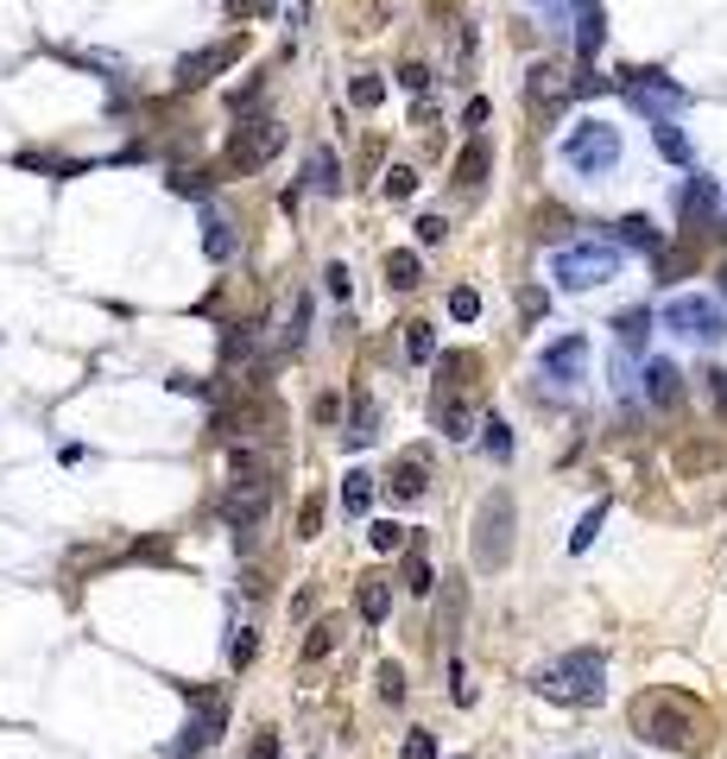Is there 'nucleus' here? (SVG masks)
I'll list each match as a JSON object with an SVG mask.
<instances>
[{"label": "nucleus", "mask_w": 727, "mask_h": 759, "mask_svg": "<svg viewBox=\"0 0 727 759\" xmlns=\"http://www.w3.org/2000/svg\"><path fill=\"white\" fill-rule=\"evenodd\" d=\"M202 248H209V260H234V228H228L222 216H209V222H202Z\"/></svg>", "instance_id": "28"}, {"label": "nucleus", "mask_w": 727, "mask_h": 759, "mask_svg": "<svg viewBox=\"0 0 727 759\" xmlns=\"http://www.w3.org/2000/svg\"><path fill=\"white\" fill-rule=\"evenodd\" d=\"M658 317H664V329H678L683 342H703V349H715V342L727 336V310L715 298H696V292L671 298Z\"/></svg>", "instance_id": "6"}, {"label": "nucleus", "mask_w": 727, "mask_h": 759, "mask_svg": "<svg viewBox=\"0 0 727 759\" xmlns=\"http://www.w3.org/2000/svg\"><path fill=\"white\" fill-rule=\"evenodd\" d=\"M531 690L538 696H551V703H602L607 690V658L595 652V646H582V652H563L557 664H544L538 678H531Z\"/></svg>", "instance_id": "2"}, {"label": "nucleus", "mask_w": 727, "mask_h": 759, "mask_svg": "<svg viewBox=\"0 0 727 759\" xmlns=\"http://www.w3.org/2000/svg\"><path fill=\"white\" fill-rule=\"evenodd\" d=\"M405 588H411V595H425V588H430V563L418 551L405 557Z\"/></svg>", "instance_id": "40"}, {"label": "nucleus", "mask_w": 727, "mask_h": 759, "mask_svg": "<svg viewBox=\"0 0 727 759\" xmlns=\"http://www.w3.org/2000/svg\"><path fill=\"white\" fill-rule=\"evenodd\" d=\"M722 292H727V266H722Z\"/></svg>", "instance_id": "50"}, {"label": "nucleus", "mask_w": 727, "mask_h": 759, "mask_svg": "<svg viewBox=\"0 0 727 759\" xmlns=\"http://www.w3.org/2000/svg\"><path fill=\"white\" fill-rule=\"evenodd\" d=\"M399 82L411 89V96H418V89H430V70H425V64H405V70H399Z\"/></svg>", "instance_id": "45"}, {"label": "nucleus", "mask_w": 727, "mask_h": 759, "mask_svg": "<svg viewBox=\"0 0 727 759\" xmlns=\"http://www.w3.org/2000/svg\"><path fill=\"white\" fill-rule=\"evenodd\" d=\"M278 146H285V121H278V114H253V121L234 127L228 165H234V172H260V165H273Z\"/></svg>", "instance_id": "7"}, {"label": "nucleus", "mask_w": 727, "mask_h": 759, "mask_svg": "<svg viewBox=\"0 0 727 759\" xmlns=\"http://www.w3.org/2000/svg\"><path fill=\"white\" fill-rule=\"evenodd\" d=\"M620 228V241H627V248H646L658 260V253H664V234H658L652 222H646V216H627V222H614Z\"/></svg>", "instance_id": "24"}, {"label": "nucleus", "mask_w": 727, "mask_h": 759, "mask_svg": "<svg viewBox=\"0 0 727 759\" xmlns=\"http://www.w3.org/2000/svg\"><path fill=\"white\" fill-rule=\"evenodd\" d=\"M234 57H241V38H216V45H202V51H190V57H184V64H177V89H202V82H216V76L228 70V64H234Z\"/></svg>", "instance_id": "10"}, {"label": "nucleus", "mask_w": 727, "mask_h": 759, "mask_svg": "<svg viewBox=\"0 0 727 759\" xmlns=\"http://www.w3.org/2000/svg\"><path fill=\"white\" fill-rule=\"evenodd\" d=\"M708 209H715V184H708V177H690V184H683V222H703Z\"/></svg>", "instance_id": "26"}, {"label": "nucleus", "mask_w": 727, "mask_h": 759, "mask_svg": "<svg viewBox=\"0 0 727 759\" xmlns=\"http://www.w3.org/2000/svg\"><path fill=\"white\" fill-rule=\"evenodd\" d=\"M323 285H329V298H342V304H349V292H354V278H349V266H342V260L323 273Z\"/></svg>", "instance_id": "41"}, {"label": "nucleus", "mask_w": 727, "mask_h": 759, "mask_svg": "<svg viewBox=\"0 0 727 759\" xmlns=\"http://www.w3.org/2000/svg\"><path fill=\"white\" fill-rule=\"evenodd\" d=\"M563 165H576L582 177H607L620 165V127L607 121H582L563 133Z\"/></svg>", "instance_id": "4"}, {"label": "nucleus", "mask_w": 727, "mask_h": 759, "mask_svg": "<svg viewBox=\"0 0 727 759\" xmlns=\"http://www.w3.org/2000/svg\"><path fill=\"white\" fill-rule=\"evenodd\" d=\"M405 759H437V740H430L425 728H411L405 734Z\"/></svg>", "instance_id": "43"}, {"label": "nucleus", "mask_w": 727, "mask_h": 759, "mask_svg": "<svg viewBox=\"0 0 727 759\" xmlns=\"http://www.w3.org/2000/svg\"><path fill=\"white\" fill-rule=\"evenodd\" d=\"M607 38V20H602V0H576V51L582 64H595V51Z\"/></svg>", "instance_id": "14"}, {"label": "nucleus", "mask_w": 727, "mask_h": 759, "mask_svg": "<svg viewBox=\"0 0 727 759\" xmlns=\"http://www.w3.org/2000/svg\"><path fill=\"white\" fill-rule=\"evenodd\" d=\"M418 278H425V260L411 248L386 253V285H393V292H418Z\"/></svg>", "instance_id": "20"}, {"label": "nucleus", "mask_w": 727, "mask_h": 759, "mask_svg": "<svg viewBox=\"0 0 727 759\" xmlns=\"http://www.w3.org/2000/svg\"><path fill=\"white\" fill-rule=\"evenodd\" d=\"M487 165H494V146H487V140H469V146H462V158H455V184H462V190H481Z\"/></svg>", "instance_id": "17"}, {"label": "nucleus", "mask_w": 727, "mask_h": 759, "mask_svg": "<svg viewBox=\"0 0 727 759\" xmlns=\"http://www.w3.org/2000/svg\"><path fill=\"white\" fill-rule=\"evenodd\" d=\"M374 683H379V696H386V703H405V671H399V664H379Z\"/></svg>", "instance_id": "38"}, {"label": "nucleus", "mask_w": 727, "mask_h": 759, "mask_svg": "<svg viewBox=\"0 0 727 759\" xmlns=\"http://www.w3.org/2000/svg\"><path fill=\"white\" fill-rule=\"evenodd\" d=\"M266 7H273V0H228V13H234V20H253V13H266Z\"/></svg>", "instance_id": "47"}, {"label": "nucleus", "mask_w": 727, "mask_h": 759, "mask_svg": "<svg viewBox=\"0 0 727 759\" xmlns=\"http://www.w3.org/2000/svg\"><path fill=\"white\" fill-rule=\"evenodd\" d=\"M247 759H278V734H273V728H266V734H253Z\"/></svg>", "instance_id": "44"}, {"label": "nucleus", "mask_w": 727, "mask_h": 759, "mask_svg": "<svg viewBox=\"0 0 727 759\" xmlns=\"http://www.w3.org/2000/svg\"><path fill=\"white\" fill-rule=\"evenodd\" d=\"M652 140H658V152H664L671 165H690V158H696V152H690V140H683V127H678V121H658V127H652Z\"/></svg>", "instance_id": "25"}, {"label": "nucleus", "mask_w": 727, "mask_h": 759, "mask_svg": "<svg viewBox=\"0 0 727 759\" xmlns=\"http://www.w3.org/2000/svg\"><path fill=\"white\" fill-rule=\"evenodd\" d=\"M425 455H405L399 469H393V501H425Z\"/></svg>", "instance_id": "22"}, {"label": "nucleus", "mask_w": 727, "mask_h": 759, "mask_svg": "<svg viewBox=\"0 0 727 759\" xmlns=\"http://www.w3.org/2000/svg\"><path fill=\"white\" fill-rule=\"evenodd\" d=\"M513 494H487L475 513V570H506L513 557Z\"/></svg>", "instance_id": "5"}, {"label": "nucleus", "mask_w": 727, "mask_h": 759, "mask_svg": "<svg viewBox=\"0 0 727 759\" xmlns=\"http://www.w3.org/2000/svg\"><path fill=\"white\" fill-rule=\"evenodd\" d=\"M253 652H260V639H253V627H241V632H234V639H228V664H234V671H247V664H253Z\"/></svg>", "instance_id": "34"}, {"label": "nucleus", "mask_w": 727, "mask_h": 759, "mask_svg": "<svg viewBox=\"0 0 727 759\" xmlns=\"http://www.w3.org/2000/svg\"><path fill=\"white\" fill-rule=\"evenodd\" d=\"M354 607H361V620H367V627H386V614H393V582L367 576V582H361V595H354Z\"/></svg>", "instance_id": "15"}, {"label": "nucleus", "mask_w": 727, "mask_h": 759, "mask_svg": "<svg viewBox=\"0 0 727 759\" xmlns=\"http://www.w3.org/2000/svg\"><path fill=\"white\" fill-rule=\"evenodd\" d=\"M443 234H450L443 216H418V241H425V248H443Z\"/></svg>", "instance_id": "42"}, {"label": "nucleus", "mask_w": 727, "mask_h": 759, "mask_svg": "<svg viewBox=\"0 0 727 759\" xmlns=\"http://www.w3.org/2000/svg\"><path fill=\"white\" fill-rule=\"evenodd\" d=\"M349 96H354V108H379V101H386V82H379V76H354Z\"/></svg>", "instance_id": "35"}, {"label": "nucleus", "mask_w": 727, "mask_h": 759, "mask_svg": "<svg viewBox=\"0 0 727 759\" xmlns=\"http://www.w3.org/2000/svg\"><path fill=\"white\" fill-rule=\"evenodd\" d=\"M487 114H494V108H487V101H481V96L469 101V108H462V121H469V127H481V121H487Z\"/></svg>", "instance_id": "48"}, {"label": "nucleus", "mask_w": 727, "mask_h": 759, "mask_svg": "<svg viewBox=\"0 0 727 759\" xmlns=\"http://www.w3.org/2000/svg\"><path fill=\"white\" fill-rule=\"evenodd\" d=\"M450 317H455V323H475V317H481V298L469 292V285H455V292H450Z\"/></svg>", "instance_id": "37"}, {"label": "nucleus", "mask_w": 727, "mask_h": 759, "mask_svg": "<svg viewBox=\"0 0 727 759\" xmlns=\"http://www.w3.org/2000/svg\"><path fill=\"white\" fill-rule=\"evenodd\" d=\"M576 96V82H563V70L557 64H531V76H526V101H531V114H544L551 121L563 101Z\"/></svg>", "instance_id": "12"}, {"label": "nucleus", "mask_w": 727, "mask_h": 759, "mask_svg": "<svg viewBox=\"0 0 727 759\" xmlns=\"http://www.w3.org/2000/svg\"><path fill=\"white\" fill-rule=\"evenodd\" d=\"M646 399L652 405H678L683 399V374L671 361H646Z\"/></svg>", "instance_id": "16"}, {"label": "nucleus", "mask_w": 727, "mask_h": 759, "mask_svg": "<svg viewBox=\"0 0 727 759\" xmlns=\"http://www.w3.org/2000/svg\"><path fill=\"white\" fill-rule=\"evenodd\" d=\"M708 393H715V405L727 411V374H708Z\"/></svg>", "instance_id": "49"}, {"label": "nucleus", "mask_w": 727, "mask_h": 759, "mask_svg": "<svg viewBox=\"0 0 727 759\" xmlns=\"http://www.w3.org/2000/svg\"><path fill=\"white\" fill-rule=\"evenodd\" d=\"M602 519H607V501H595L576 519V531H570V551H588V544H595V531H602Z\"/></svg>", "instance_id": "30"}, {"label": "nucleus", "mask_w": 727, "mask_h": 759, "mask_svg": "<svg viewBox=\"0 0 727 759\" xmlns=\"http://www.w3.org/2000/svg\"><path fill=\"white\" fill-rule=\"evenodd\" d=\"M696 728H703V715H696V703L678 696V690H646V696H632V734H639L646 747L690 754V747H696Z\"/></svg>", "instance_id": "1"}, {"label": "nucleus", "mask_w": 727, "mask_h": 759, "mask_svg": "<svg viewBox=\"0 0 727 759\" xmlns=\"http://www.w3.org/2000/svg\"><path fill=\"white\" fill-rule=\"evenodd\" d=\"M481 443H487L494 462H513V430H506V418H487V425H481Z\"/></svg>", "instance_id": "31"}, {"label": "nucleus", "mask_w": 727, "mask_h": 759, "mask_svg": "<svg viewBox=\"0 0 727 759\" xmlns=\"http://www.w3.org/2000/svg\"><path fill=\"white\" fill-rule=\"evenodd\" d=\"M374 506V475L367 469H349L342 475V513H367Z\"/></svg>", "instance_id": "23"}, {"label": "nucleus", "mask_w": 727, "mask_h": 759, "mask_svg": "<svg viewBox=\"0 0 727 759\" xmlns=\"http://www.w3.org/2000/svg\"><path fill=\"white\" fill-rule=\"evenodd\" d=\"M411 190H418V172H411V165H393V172H386V197L405 202Z\"/></svg>", "instance_id": "39"}, {"label": "nucleus", "mask_w": 727, "mask_h": 759, "mask_svg": "<svg viewBox=\"0 0 727 759\" xmlns=\"http://www.w3.org/2000/svg\"><path fill=\"white\" fill-rule=\"evenodd\" d=\"M614 336H620V349H627V354H639V349H646V336H652V310H646V304L620 310V317H614Z\"/></svg>", "instance_id": "19"}, {"label": "nucleus", "mask_w": 727, "mask_h": 759, "mask_svg": "<svg viewBox=\"0 0 727 759\" xmlns=\"http://www.w3.org/2000/svg\"><path fill=\"white\" fill-rule=\"evenodd\" d=\"M405 354H411V361H430V354H437V329L430 323H405Z\"/></svg>", "instance_id": "32"}, {"label": "nucleus", "mask_w": 727, "mask_h": 759, "mask_svg": "<svg viewBox=\"0 0 727 759\" xmlns=\"http://www.w3.org/2000/svg\"><path fill=\"white\" fill-rule=\"evenodd\" d=\"M627 101L639 108V114H652V127H658V121H678V108L690 96H683V82H671L664 70H632L627 76Z\"/></svg>", "instance_id": "8"}, {"label": "nucleus", "mask_w": 727, "mask_h": 759, "mask_svg": "<svg viewBox=\"0 0 727 759\" xmlns=\"http://www.w3.org/2000/svg\"><path fill=\"white\" fill-rule=\"evenodd\" d=\"M582 367H588V342L582 336H563V342H551V349L538 354V374L551 380V386H576Z\"/></svg>", "instance_id": "11"}, {"label": "nucleus", "mask_w": 727, "mask_h": 759, "mask_svg": "<svg viewBox=\"0 0 727 759\" xmlns=\"http://www.w3.org/2000/svg\"><path fill=\"white\" fill-rule=\"evenodd\" d=\"M266 513H273V487H228L222 526L234 531V544H253V531L266 526Z\"/></svg>", "instance_id": "9"}, {"label": "nucleus", "mask_w": 727, "mask_h": 759, "mask_svg": "<svg viewBox=\"0 0 727 759\" xmlns=\"http://www.w3.org/2000/svg\"><path fill=\"white\" fill-rule=\"evenodd\" d=\"M317 526H323V494H304V506H298V538H317Z\"/></svg>", "instance_id": "36"}, {"label": "nucleus", "mask_w": 727, "mask_h": 759, "mask_svg": "<svg viewBox=\"0 0 727 759\" xmlns=\"http://www.w3.org/2000/svg\"><path fill=\"white\" fill-rule=\"evenodd\" d=\"M190 708H197V722H190V734H184V747H216L222 728H228L222 690H190Z\"/></svg>", "instance_id": "13"}, {"label": "nucleus", "mask_w": 727, "mask_h": 759, "mask_svg": "<svg viewBox=\"0 0 727 759\" xmlns=\"http://www.w3.org/2000/svg\"><path fill=\"white\" fill-rule=\"evenodd\" d=\"M437 425H443V437H469L475 411H469L462 399H437Z\"/></svg>", "instance_id": "29"}, {"label": "nucleus", "mask_w": 727, "mask_h": 759, "mask_svg": "<svg viewBox=\"0 0 727 759\" xmlns=\"http://www.w3.org/2000/svg\"><path fill=\"white\" fill-rule=\"evenodd\" d=\"M304 184H310V190H323V197H335V190H342V172H335V152H329V146L310 152V165H304Z\"/></svg>", "instance_id": "21"}, {"label": "nucleus", "mask_w": 727, "mask_h": 759, "mask_svg": "<svg viewBox=\"0 0 727 759\" xmlns=\"http://www.w3.org/2000/svg\"><path fill=\"white\" fill-rule=\"evenodd\" d=\"M335 639H342V620H317V627H310V639H304V664L329 658V652H335Z\"/></svg>", "instance_id": "27"}, {"label": "nucleus", "mask_w": 727, "mask_h": 759, "mask_svg": "<svg viewBox=\"0 0 727 759\" xmlns=\"http://www.w3.org/2000/svg\"><path fill=\"white\" fill-rule=\"evenodd\" d=\"M374 437H379V405L367 399V393H361V399H354V418H349V430H342V443H349V450H367Z\"/></svg>", "instance_id": "18"}, {"label": "nucleus", "mask_w": 727, "mask_h": 759, "mask_svg": "<svg viewBox=\"0 0 727 759\" xmlns=\"http://www.w3.org/2000/svg\"><path fill=\"white\" fill-rule=\"evenodd\" d=\"M172 190H177V197H202V177H197V172H177V177H172Z\"/></svg>", "instance_id": "46"}, {"label": "nucleus", "mask_w": 727, "mask_h": 759, "mask_svg": "<svg viewBox=\"0 0 727 759\" xmlns=\"http://www.w3.org/2000/svg\"><path fill=\"white\" fill-rule=\"evenodd\" d=\"M367 544H374L379 557H393V551H405V526H393V519H379V526L367 531Z\"/></svg>", "instance_id": "33"}, {"label": "nucleus", "mask_w": 727, "mask_h": 759, "mask_svg": "<svg viewBox=\"0 0 727 759\" xmlns=\"http://www.w3.org/2000/svg\"><path fill=\"white\" fill-rule=\"evenodd\" d=\"M455 759H462V754H455Z\"/></svg>", "instance_id": "51"}, {"label": "nucleus", "mask_w": 727, "mask_h": 759, "mask_svg": "<svg viewBox=\"0 0 727 759\" xmlns=\"http://www.w3.org/2000/svg\"><path fill=\"white\" fill-rule=\"evenodd\" d=\"M620 273V248L614 241H570V248H557L551 260V278L563 292H588V285H602V278Z\"/></svg>", "instance_id": "3"}]
</instances>
